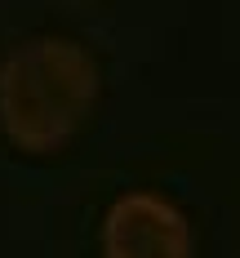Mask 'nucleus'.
<instances>
[{"mask_svg":"<svg viewBox=\"0 0 240 258\" xmlns=\"http://www.w3.org/2000/svg\"><path fill=\"white\" fill-rule=\"evenodd\" d=\"M98 98V67L85 45L40 36L0 62V129L31 156L58 152L76 138Z\"/></svg>","mask_w":240,"mask_h":258,"instance_id":"nucleus-1","label":"nucleus"},{"mask_svg":"<svg viewBox=\"0 0 240 258\" xmlns=\"http://www.w3.org/2000/svg\"><path fill=\"white\" fill-rule=\"evenodd\" d=\"M103 258H191V227L174 201L125 191L103 218Z\"/></svg>","mask_w":240,"mask_h":258,"instance_id":"nucleus-2","label":"nucleus"}]
</instances>
